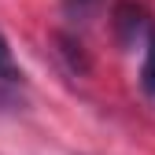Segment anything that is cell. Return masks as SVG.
<instances>
[{"label": "cell", "instance_id": "cell-1", "mask_svg": "<svg viewBox=\"0 0 155 155\" xmlns=\"http://www.w3.org/2000/svg\"><path fill=\"white\" fill-rule=\"evenodd\" d=\"M151 18L140 4H133V0H122L118 8H114V33H118V45L122 48H137L148 41V33H151Z\"/></svg>", "mask_w": 155, "mask_h": 155}, {"label": "cell", "instance_id": "cell-2", "mask_svg": "<svg viewBox=\"0 0 155 155\" xmlns=\"http://www.w3.org/2000/svg\"><path fill=\"white\" fill-rule=\"evenodd\" d=\"M140 89L155 100V30L144 41V63H140Z\"/></svg>", "mask_w": 155, "mask_h": 155}, {"label": "cell", "instance_id": "cell-3", "mask_svg": "<svg viewBox=\"0 0 155 155\" xmlns=\"http://www.w3.org/2000/svg\"><path fill=\"white\" fill-rule=\"evenodd\" d=\"M18 78H22V70H18L15 55H11V48L4 41V33H0V81H18Z\"/></svg>", "mask_w": 155, "mask_h": 155}, {"label": "cell", "instance_id": "cell-4", "mask_svg": "<svg viewBox=\"0 0 155 155\" xmlns=\"http://www.w3.org/2000/svg\"><path fill=\"white\" fill-rule=\"evenodd\" d=\"M63 4H67V11H70L74 18H89L96 8L104 4V0H63Z\"/></svg>", "mask_w": 155, "mask_h": 155}]
</instances>
